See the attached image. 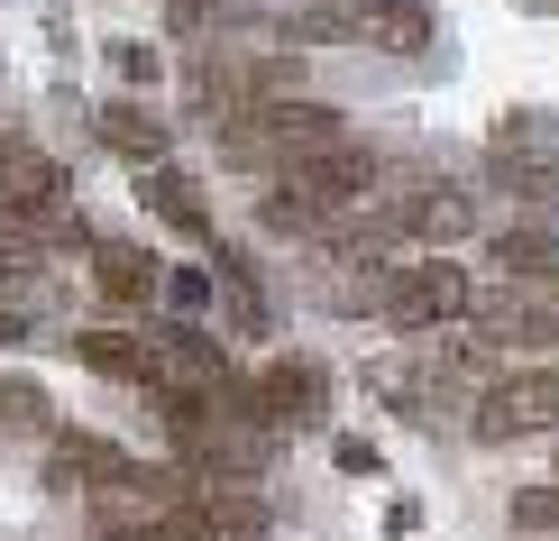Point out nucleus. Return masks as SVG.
<instances>
[{
    "label": "nucleus",
    "mask_w": 559,
    "mask_h": 541,
    "mask_svg": "<svg viewBox=\"0 0 559 541\" xmlns=\"http://www.w3.org/2000/svg\"><path fill=\"white\" fill-rule=\"evenodd\" d=\"M496 340H559V303L550 294H514V303H496Z\"/></svg>",
    "instance_id": "17"
},
{
    "label": "nucleus",
    "mask_w": 559,
    "mask_h": 541,
    "mask_svg": "<svg viewBox=\"0 0 559 541\" xmlns=\"http://www.w3.org/2000/svg\"><path fill=\"white\" fill-rule=\"evenodd\" d=\"M0 432H46V395L28 376H0Z\"/></svg>",
    "instance_id": "18"
},
{
    "label": "nucleus",
    "mask_w": 559,
    "mask_h": 541,
    "mask_svg": "<svg viewBox=\"0 0 559 541\" xmlns=\"http://www.w3.org/2000/svg\"><path fill=\"white\" fill-rule=\"evenodd\" d=\"M110 478H129V459L110 450V440H92V432L56 440V486H110Z\"/></svg>",
    "instance_id": "14"
},
{
    "label": "nucleus",
    "mask_w": 559,
    "mask_h": 541,
    "mask_svg": "<svg viewBox=\"0 0 559 541\" xmlns=\"http://www.w3.org/2000/svg\"><path fill=\"white\" fill-rule=\"evenodd\" d=\"M331 138H348L331 102H258L248 120H221V156H229V166L285 175V166H302L312 148H331Z\"/></svg>",
    "instance_id": "2"
},
{
    "label": "nucleus",
    "mask_w": 559,
    "mask_h": 541,
    "mask_svg": "<svg viewBox=\"0 0 559 541\" xmlns=\"http://www.w3.org/2000/svg\"><path fill=\"white\" fill-rule=\"evenodd\" d=\"M321 395H331V376H321L312 358H275L258 386H239V404L258 432H294V422H312L321 413Z\"/></svg>",
    "instance_id": "5"
},
{
    "label": "nucleus",
    "mask_w": 559,
    "mask_h": 541,
    "mask_svg": "<svg viewBox=\"0 0 559 541\" xmlns=\"http://www.w3.org/2000/svg\"><path fill=\"white\" fill-rule=\"evenodd\" d=\"M496 267L514 275V285H550V275H559V239H550V230H504Z\"/></svg>",
    "instance_id": "16"
},
{
    "label": "nucleus",
    "mask_w": 559,
    "mask_h": 541,
    "mask_svg": "<svg viewBox=\"0 0 559 541\" xmlns=\"http://www.w3.org/2000/svg\"><path fill=\"white\" fill-rule=\"evenodd\" d=\"M74 358L92 376H120V386H147V395L166 386V340H156V331H83Z\"/></svg>",
    "instance_id": "6"
},
{
    "label": "nucleus",
    "mask_w": 559,
    "mask_h": 541,
    "mask_svg": "<svg viewBox=\"0 0 559 541\" xmlns=\"http://www.w3.org/2000/svg\"><path fill=\"white\" fill-rule=\"evenodd\" d=\"M377 175H385V156H377V148H358V138H331V148H312L302 166L275 175V193L258 202V221H266V230H331L340 211H358L367 193H377Z\"/></svg>",
    "instance_id": "1"
},
{
    "label": "nucleus",
    "mask_w": 559,
    "mask_h": 541,
    "mask_svg": "<svg viewBox=\"0 0 559 541\" xmlns=\"http://www.w3.org/2000/svg\"><path fill=\"white\" fill-rule=\"evenodd\" d=\"M348 28H358L367 46H385V56H413V46L431 37V10H423V0H367Z\"/></svg>",
    "instance_id": "9"
},
{
    "label": "nucleus",
    "mask_w": 559,
    "mask_h": 541,
    "mask_svg": "<svg viewBox=\"0 0 559 541\" xmlns=\"http://www.w3.org/2000/svg\"><path fill=\"white\" fill-rule=\"evenodd\" d=\"M138 193H147V211H156V221H175L183 239H212V202L193 193V175H175V166H147V175H138Z\"/></svg>",
    "instance_id": "8"
},
{
    "label": "nucleus",
    "mask_w": 559,
    "mask_h": 541,
    "mask_svg": "<svg viewBox=\"0 0 559 541\" xmlns=\"http://www.w3.org/2000/svg\"><path fill=\"white\" fill-rule=\"evenodd\" d=\"M156 340H166V386H239L221 340H202V331H156Z\"/></svg>",
    "instance_id": "13"
},
{
    "label": "nucleus",
    "mask_w": 559,
    "mask_h": 541,
    "mask_svg": "<svg viewBox=\"0 0 559 541\" xmlns=\"http://www.w3.org/2000/svg\"><path fill=\"white\" fill-rule=\"evenodd\" d=\"M468 267L459 257H413L404 275L385 285V321L394 331H440V321H468Z\"/></svg>",
    "instance_id": "4"
},
{
    "label": "nucleus",
    "mask_w": 559,
    "mask_h": 541,
    "mask_svg": "<svg viewBox=\"0 0 559 541\" xmlns=\"http://www.w3.org/2000/svg\"><path fill=\"white\" fill-rule=\"evenodd\" d=\"M496 184H514V193H542V184H559V129H542V120H504V129H496Z\"/></svg>",
    "instance_id": "7"
},
{
    "label": "nucleus",
    "mask_w": 559,
    "mask_h": 541,
    "mask_svg": "<svg viewBox=\"0 0 559 541\" xmlns=\"http://www.w3.org/2000/svg\"><path fill=\"white\" fill-rule=\"evenodd\" d=\"M514 524H523V532H559V486H523V496H514Z\"/></svg>",
    "instance_id": "19"
},
{
    "label": "nucleus",
    "mask_w": 559,
    "mask_h": 541,
    "mask_svg": "<svg viewBox=\"0 0 559 541\" xmlns=\"http://www.w3.org/2000/svg\"><path fill=\"white\" fill-rule=\"evenodd\" d=\"M102 148L129 156V166H156V156H166V120L138 110V102H110V110H102Z\"/></svg>",
    "instance_id": "10"
},
{
    "label": "nucleus",
    "mask_w": 559,
    "mask_h": 541,
    "mask_svg": "<svg viewBox=\"0 0 559 541\" xmlns=\"http://www.w3.org/2000/svg\"><path fill=\"white\" fill-rule=\"evenodd\" d=\"M468 193H450V184H431V193H413L404 211H394V230H413V239H468Z\"/></svg>",
    "instance_id": "12"
},
{
    "label": "nucleus",
    "mask_w": 559,
    "mask_h": 541,
    "mask_svg": "<svg viewBox=\"0 0 559 541\" xmlns=\"http://www.w3.org/2000/svg\"><path fill=\"white\" fill-rule=\"evenodd\" d=\"M550 422H559V376L550 367H514V376H496V386L468 404V432L486 440V450L532 440V432H550Z\"/></svg>",
    "instance_id": "3"
},
{
    "label": "nucleus",
    "mask_w": 559,
    "mask_h": 541,
    "mask_svg": "<svg viewBox=\"0 0 559 541\" xmlns=\"http://www.w3.org/2000/svg\"><path fill=\"white\" fill-rule=\"evenodd\" d=\"M0 193H10V202H56V193H64V175H56V156L10 148V138H0Z\"/></svg>",
    "instance_id": "15"
},
{
    "label": "nucleus",
    "mask_w": 559,
    "mask_h": 541,
    "mask_svg": "<svg viewBox=\"0 0 559 541\" xmlns=\"http://www.w3.org/2000/svg\"><path fill=\"white\" fill-rule=\"evenodd\" d=\"M92 285H102V303H156L166 275H156L147 248H102V257H92Z\"/></svg>",
    "instance_id": "11"
}]
</instances>
